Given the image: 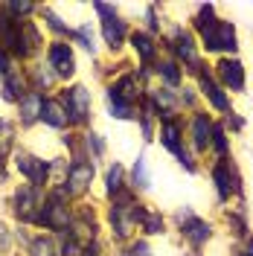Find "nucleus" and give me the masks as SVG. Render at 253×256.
<instances>
[{
    "label": "nucleus",
    "mask_w": 253,
    "mask_h": 256,
    "mask_svg": "<svg viewBox=\"0 0 253 256\" xmlns=\"http://www.w3.org/2000/svg\"><path fill=\"white\" fill-rule=\"evenodd\" d=\"M160 50H163L166 56H172L174 62L184 64L186 76H195V73L206 64L204 56H201V47H198L195 32L186 30V26H180V24H174L172 30L160 38Z\"/></svg>",
    "instance_id": "nucleus-1"
},
{
    "label": "nucleus",
    "mask_w": 253,
    "mask_h": 256,
    "mask_svg": "<svg viewBox=\"0 0 253 256\" xmlns=\"http://www.w3.org/2000/svg\"><path fill=\"white\" fill-rule=\"evenodd\" d=\"M158 137H160V146L180 163L184 172H198V158L192 154L190 143H186V122H184L180 116L160 120L158 122Z\"/></svg>",
    "instance_id": "nucleus-2"
},
{
    "label": "nucleus",
    "mask_w": 253,
    "mask_h": 256,
    "mask_svg": "<svg viewBox=\"0 0 253 256\" xmlns=\"http://www.w3.org/2000/svg\"><path fill=\"white\" fill-rule=\"evenodd\" d=\"M174 224H178V233H180V239L190 244L192 250H201L206 242L216 236V227L212 222H206L204 216H198L195 210L190 207H180L174 212Z\"/></svg>",
    "instance_id": "nucleus-3"
},
{
    "label": "nucleus",
    "mask_w": 253,
    "mask_h": 256,
    "mask_svg": "<svg viewBox=\"0 0 253 256\" xmlns=\"http://www.w3.org/2000/svg\"><path fill=\"white\" fill-rule=\"evenodd\" d=\"M94 12L102 18V41H105V47L111 52H120L128 44V38H131L128 20L120 18L116 6H111V3H94Z\"/></svg>",
    "instance_id": "nucleus-4"
},
{
    "label": "nucleus",
    "mask_w": 253,
    "mask_h": 256,
    "mask_svg": "<svg viewBox=\"0 0 253 256\" xmlns=\"http://www.w3.org/2000/svg\"><path fill=\"white\" fill-rule=\"evenodd\" d=\"M210 178H212L218 204H230L233 198H242V195H244V190H242V175H238L236 163L230 158L216 160V163L210 166Z\"/></svg>",
    "instance_id": "nucleus-5"
},
{
    "label": "nucleus",
    "mask_w": 253,
    "mask_h": 256,
    "mask_svg": "<svg viewBox=\"0 0 253 256\" xmlns=\"http://www.w3.org/2000/svg\"><path fill=\"white\" fill-rule=\"evenodd\" d=\"M195 88H198V94H201V99H204L206 105L212 108L216 114H222V116H227V114H233V102H230V94L224 90L222 84H218V79L212 76V67L210 64H204L195 76Z\"/></svg>",
    "instance_id": "nucleus-6"
},
{
    "label": "nucleus",
    "mask_w": 253,
    "mask_h": 256,
    "mask_svg": "<svg viewBox=\"0 0 253 256\" xmlns=\"http://www.w3.org/2000/svg\"><path fill=\"white\" fill-rule=\"evenodd\" d=\"M212 128H216V116L206 114L204 108L190 114V120H186V143H190L195 158H204L206 152H210V146H212Z\"/></svg>",
    "instance_id": "nucleus-7"
},
{
    "label": "nucleus",
    "mask_w": 253,
    "mask_h": 256,
    "mask_svg": "<svg viewBox=\"0 0 253 256\" xmlns=\"http://www.w3.org/2000/svg\"><path fill=\"white\" fill-rule=\"evenodd\" d=\"M58 102H62L64 114H67V120H70V126H88L90 122V108H94V96L90 90L84 88V84H73V88H67L62 90L58 96Z\"/></svg>",
    "instance_id": "nucleus-8"
},
{
    "label": "nucleus",
    "mask_w": 253,
    "mask_h": 256,
    "mask_svg": "<svg viewBox=\"0 0 253 256\" xmlns=\"http://www.w3.org/2000/svg\"><path fill=\"white\" fill-rule=\"evenodd\" d=\"M212 76L218 79V84L227 94H244V88H248V70H244V64H242L238 56H222V58H216Z\"/></svg>",
    "instance_id": "nucleus-9"
},
{
    "label": "nucleus",
    "mask_w": 253,
    "mask_h": 256,
    "mask_svg": "<svg viewBox=\"0 0 253 256\" xmlns=\"http://www.w3.org/2000/svg\"><path fill=\"white\" fill-rule=\"evenodd\" d=\"M128 47L137 56V67H154L160 58V38L148 35L146 30H131Z\"/></svg>",
    "instance_id": "nucleus-10"
},
{
    "label": "nucleus",
    "mask_w": 253,
    "mask_h": 256,
    "mask_svg": "<svg viewBox=\"0 0 253 256\" xmlns=\"http://www.w3.org/2000/svg\"><path fill=\"white\" fill-rule=\"evenodd\" d=\"M94 178H96L94 160L76 158L73 163H70V172H67V184H64V190H67V195H82V192L90 190Z\"/></svg>",
    "instance_id": "nucleus-11"
},
{
    "label": "nucleus",
    "mask_w": 253,
    "mask_h": 256,
    "mask_svg": "<svg viewBox=\"0 0 253 256\" xmlns=\"http://www.w3.org/2000/svg\"><path fill=\"white\" fill-rule=\"evenodd\" d=\"M50 70H52V76H58V79H73V76H76V56H73L70 44L56 41V44L50 47Z\"/></svg>",
    "instance_id": "nucleus-12"
},
{
    "label": "nucleus",
    "mask_w": 253,
    "mask_h": 256,
    "mask_svg": "<svg viewBox=\"0 0 253 256\" xmlns=\"http://www.w3.org/2000/svg\"><path fill=\"white\" fill-rule=\"evenodd\" d=\"M105 108H108V116H111V120H120V122L137 120V114H140V105L128 102V99L120 94L114 84H108V88H105Z\"/></svg>",
    "instance_id": "nucleus-13"
},
{
    "label": "nucleus",
    "mask_w": 253,
    "mask_h": 256,
    "mask_svg": "<svg viewBox=\"0 0 253 256\" xmlns=\"http://www.w3.org/2000/svg\"><path fill=\"white\" fill-rule=\"evenodd\" d=\"M154 79H160L163 88L180 90L184 88V79H186V70H184L180 62H174L172 56H160L158 64H154Z\"/></svg>",
    "instance_id": "nucleus-14"
},
{
    "label": "nucleus",
    "mask_w": 253,
    "mask_h": 256,
    "mask_svg": "<svg viewBox=\"0 0 253 256\" xmlns=\"http://www.w3.org/2000/svg\"><path fill=\"white\" fill-rule=\"evenodd\" d=\"M128 172L122 163H111L108 166V172H105V195H108V201L114 198H120L122 192H128Z\"/></svg>",
    "instance_id": "nucleus-15"
},
{
    "label": "nucleus",
    "mask_w": 253,
    "mask_h": 256,
    "mask_svg": "<svg viewBox=\"0 0 253 256\" xmlns=\"http://www.w3.org/2000/svg\"><path fill=\"white\" fill-rule=\"evenodd\" d=\"M128 186L137 192H146L152 190V172H148V160H146V154H137V160L131 163V172H128Z\"/></svg>",
    "instance_id": "nucleus-16"
},
{
    "label": "nucleus",
    "mask_w": 253,
    "mask_h": 256,
    "mask_svg": "<svg viewBox=\"0 0 253 256\" xmlns=\"http://www.w3.org/2000/svg\"><path fill=\"white\" fill-rule=\"evenodd\" d=\"M18 169L30 178L32 184H44L47 172H50V163H44V160H38V158H30V154H20L18 158Z\"/></svg>",
    "instance_id": "nucleus-17"
},
{
    "label": "nucleus",
    "mask_w": 253,
    "mask_h": 256,
    "mask_svg": "<svg viewBox=\"0 0 253 256\" xmlns=\"http://www.w3.org/2000/svg\"><path fill=\"white\" fill-rule=\"evenodd\" d=\"M212 158L216 160H224L230 158V131L224 126V120H216V128H212V146H210Z\"/></svg>",
    "instance_id": "nucleus-18"
},
{
    "label": "nucleus",
    "mask_w": 253,
    "mask_h": 256,
    "mask_svg": "<svg viewBox=\"0 0 253 256\" xmlns=\"http://www.w3.org/2000/svg\"><path fill=\"white\" fill-rule=\"evenodd\" d=\"M140 230H142V236L148 239V236H163L166 233V216L160 212V210H146V216H142V222H140Z\"/></svg>",
    "instance_id": "nucleus-19"
},
{
    "label": "nucleus",
    "mask_w": 253,
    "mask_h": 256,
    "mask_svg": "<svg viewBox=\"0 0 253 256\" xmlns=\"http://www.w3.org/2000/svg\"><path fill=\"white\" fill-rule=\"evenodd\" d=\"M41 116H44V122L52 126V128L70 126V120H67V114H64V108H62L58 99H44V111H41Z\"/></svg>",
    "instance_id": "nucleus-20"
},
{
    "label": "nucleus",
    "mask_w": 253,
    "mask_h": 256,
    "mask_svg": "<svg viewBox=\"0 0 253 256\" xmlns=\"http://www.w3.org/2000/svg\"><path fill=\"white\" fill-rule=\"evenodd\" d=\"M41 111H44V96L41 94H26L20 99V120H24L26 126L35 122V120L41 116Z\"/></svg>",
    "instance_id": "nucleus-21"
},
{
    "label": "nucleus",
    "mask_w": 253,
    "mask_h": 256,
    "mask_svg": "<svg viewBox=\"0 0 253 256\" xmlns=\"http://www.w3.org/2000/svg\"><path fill=\"white\" fill-rule=\"evenodd\" d=\"M15 204H18L15 210H18L20 218H32V210L38 207V190L35 186H24V190L18 192Z\"/></svg>",
    "instance_id": "nucleus-22"
},
{
    "label": "nucleus",
    "mask_w": 253,
    "mask_h": 256,
    "mask_svg": "<svg viewBox=\"0 0 253 256\" xmlns=\"http://www.w3.org/2000/svg\"><path fill=\"white\" fill-rule=\"evenodd\" d=\"M224 218H227V227L236 233L238 239H248V236H250V230H248V212H244V207L227 210V212H224Z\"/></svg>",
    "instance_id": "nucleus-23"
},
{
    "label": "nucleus",
    "mask_w": 253,
    "mask_h": 256,
    "mask_svg": "<svg viewBox=\"0 0 253 256\" xmlns=\"http://www.w3.org/2000/svg\"><path fill=\"white\" fill-rule=\"evenodd\" d=\"M142 30L154 38H163V20H160V6H146V26Z\"/></svg>",
    "instance_id": "nucleus-24"
},
{
    "label": "nucleus",
    "mask_w": 253,
    "mask_h": 256,
    "mask_svg": "<svg viewBox=\"0 0 253 256\" xmlns=\"http://www.w3.org/2000/svg\"><path fill=\"white\" fill-rule=\"evenodd\" d=\"M70 38H73L76 44H82L88 52H96V38H94L90 24H82V26H76V30H70Z\"/></svg>",
    "instance_id": "nucleus-25"
},
{
    "label": "nucleus",
    "mask_w": 253,
    "mask_h": 256,
    "mask_svg": "<svg viewBox=\"0 0 253 256\" xmlns=\"http://www.w3.org/2000/svg\"><path fill=\"white\" fill-rule=\"evenodd\" d=\"M84 148H88V160L105 158V140H102V134L88 131V134H84Z\"/></svg>",
    "instance_id": "nucleus-26"
},
{
    "label": "nucleus",
    "mask_w": 253,
    "mask_h": 256,
    "mask_svg": "<svg viewBox=\"0 0 253 256\" xmlns=\"http://www.w3.org/2000/svg\"><path fill=\"white\" fill-rule=\"evenodd\" d=\"M178 96H180V111H198V102H201V94H198V88H192V84H184L180 90H178Z\"/></svg>",
    "instance_id": "nucleus-27"
},
{
    "label": "nucleus",
    "mask_w": 253,
    "mask_h": 256,
    "mask_svg": "<svg viewBox=\"0 0 253 256\" xmlns=\"http://www.w3.org/2000/svg\"><path fill=\"white\" fill-rule=\"evenodd\" d=\"M116 256H154V254H152V244H148V239H131Z\"/></svg>",
    "instance_id": "nucleus-28"
},
{
    "label": "nucleus",
    "mask_w": 253,
    "mask_h": 256,
    "mask_svg": "<svg viewBox=\"0 0 253 256\" xmlns=\"http://www.w3.org/2000/svg\"><path fill=\"white\" fill-rule=\"evenodd\" d=\"M12 134H15L12 122L0 120V158H6V154H9V148H12Z\"/></svg>",
    "instance_id": "nucleus-29"
},
{
    "label": "nucleus",
    "mask_w": 253,
    "mask_h": 256,
    "mask_svg": "<svg viewBox=\"0 0 253 256\" xmlns=\"http://www.w3.org/2000/svg\"><path fill=\"white\" fill-rule=\"evenodd\" d=\"M32 256H58V254H56V244L50 239H38L32 242Z\"/></svg>",
    "instance_id": "nucleus-30"
},
{
    "label": "nucleus",
    "mask_w": 253,
    "mask_h": 256,
    "mask_svg": "<svg viewBox=\"0 0 253 256\" xmlns=\"http://www.w3.org/2000/svg\"><path fill=\"white\" fill-rule=\"evenodd\" d=\"M224 126H227V131H230V134H238V131L244 128V120L233 111V114H227V116H224Z\"/></svg>",
    "instance_id": "nucleus-31"
},
{
    "label": "nucleus",
    "mask_w": 253,
    "mask_h": 256,
    "mask_svg": "<svg viewBox=\"0 0 253 256\" xmlns=\"http://www.w3.org/2000/svg\"><path fill=\"white\" fill-rule=\"evenodd\" d=\"M79 256H105V254H102L99 242H90V244H84V248H82V254H79Z\"/></svg>",
    "instance_id": "nucleus-32"
},
{
    "label": "nucleus",
    "mask_w": 253,
    "mask_h": 256,
    "mask_svg": "<svg viewBox=\"0 0 253 256\" xmlns=\"http://www.w3.org/2000/svg\"><path fill=\"white\" fill-rule=\"evenodd\" d=\"M6 9H9V12H18V15H24V12H32V3H9Z\"/></svg>",
    "instance_id": "nucleus-33"
},
{
    "label": "nucleus",
    "mask_w": 253,
    "mask_h": 256,
    "mask_svg": "<svg viewBox=\"0 0 253 256\" xmlns=\"http://www.w3.org/2000/svg\"><path fill=\"white\" fill-rule=\"evenodd\" d=\"M0 73H9V58H6L3 50H0Z\"/></svg>",
    "instance_id": "nucleus-34"
},
{
    "label": "nucleus",
    "mask_w": 253,
    "mask_h": 256,
    "mask_svg": "<svg viewBox=\"0 0 253 256\" xmlns=\"http://www.w3.org/2000/svg\"><path fill=\"white\" fill-rule=\"evenodd\" d=\"M184 256H204V254H201V250H186Z\"/></svg>",
    "instance_id": "nucleus-35"
}]
</instances>
